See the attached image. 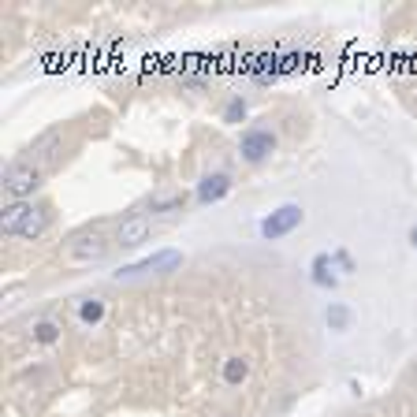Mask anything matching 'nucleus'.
Wrapping results in <instances>:
<instances>
[{"label": "nucleus", "instance_id": "f257e3e1", "mask_svg": "<svg viewBox=\"0 0 417 417\" xmlns=\"http://www.w3.org/2000/svg\"><path fill=\"white\" fill-rule=\"evenodd\" d=\"M49 223V205H34V201H8L4 205V235H12V239H38Z\"/></svg>", "mask_w": 417, "mask_h": 417}, {"label": "nucleus", "instance_id": "f03ea898", "mask_svg": "<svg viewBox=\"0 0 417 417\" xmlns=\"http://www.w3.org/2000/svg\"><path fill=\"white\" fill-rule=\"evenodd\" d=\"M41 183V168L30 164V160H12L4 168V194L8 201H30V194Z\"/></svg>", "mask_w": 417, "mask_h": 417}, {"label": "nucleus", "instance_id": "7ed1b4c3", "mask_svg": "<svg viewBox=\"0 0 417 417\" xmlns=\"http://www.w3.org/2000/svg\"><path fill=\"white\" fill-rule=\"evenodd\" d=\"M160 228V223L153 217H145V212H134V217H127L116 223L112 231V242L116 250H138V246H145L149 239H153V231Z\"/></svg>", "mask_w": 417, "mask_h": 417}, {"label": "nucleus", "instance_id": "20e7f679", "mask_svg": "<svg viewBox=\"0 0 417 417\" xmlns=\"http://www.w3.org/2000/svg\"><path fill=\"white\" fill-rule=\"evenodd\" d=\"M276 153V131L265 123H253L250 131H242L239 138V157L246 160V164H265Z\"/></svg>", "mask_w": 417, "mask_h": 417}, {"label": "nucleus", "instance_id": "39448f33", "mask_svg": "<svg viewBox=\"0 0 417 417\" xmlns=\"http://www.w3.org/2000/svg\"><path fill=\"white\" fill-rule=\"evenodd\" d=\"M112 246H116V242L109 239V235H101V231H82V235H74L71 246H68V261H71V265H93V261H104Z\"/></svg>", "mask_w": 417, "mask_h": 417}, {"label": "nucleus", "instance_id": "423d86ee", "mask_svg": "<svg viewBox=\"0 0 417 417\" xmlns=\"http://www.w3.org/2000/svg\"><path fill=\"white\" fill-rule=\"evenodd\" d=\"M298 223H302V209L298 205H283V209H276L272 217H265L261 220V235L265 239H283V235H291Z\"/></svg>", "mask_w": 417, "mask_h": 417}, {"label": "nucleus", "instance_id": "0eeeda50", "mask_svg": "<svg viewBox=\"0 0 417 417\" xmlns=\"http://www.w3.org/2000/svg\"><path fill=\"white\" fill-rule=\"evenodd\" d=\"M228 190H231L228 172H209V175H201V183H198V201L201 205H212V201H220Z\"/></svg>", "mask_w": 417, "mask_h": 417}, {"label": "nucleus", "instance_id": "6e6552de", "mask_svg": "<svg viewBox=\"0 0 417 417\" xmlns=\"http://www.w3.org/2000/svg\"><path fill=\"white\" fill-rule=\"evenodd\" d=\"M246 377H250V358H246V354H231V358H223V365H220V380L228 384V388H239V384H246Z\"/></svg>", "mask_w": 417, "mask_h": 417}, {"label": "nucleus", "instance_id": "1a4fd4ad", "mask_svg": "<svg viewBox=\"0 0 417 417\" xmlns=\"http://www.w3.org/2000/svg\"><path fill=\"white\" fill-rule=\"evenodd\" d=\"M60 336H63V328H60L52 317H41V320H34V324H30V339H34V343H41V347L60 343Z\"/></svg>", "mask_w": 417, "mask_h": 417}, {"label": "nucleus", "instance_id": "9d476101", "mask_svg": "<svg viewBox=\"0 0 417 417\" xmlns=\"http://www.w3.org/2000/svg\"><path fill=\"white\" fill-rule=\"evenodd\" d=\"M104 313H109V306H104V298H101V294L79 298V320H82V324H101Z\"/></svg>", "mask_w": 417, "mask_h": 417}, {"label": "nucleus", "instance_id": "9b49d317", "mask_svg": "<svg viewBox=\"0 0 417 417\" xmlns=\"http://www.w3.org/2000/svg\"><path fill=\"white\" fill-rule=\"evenodd\" d=\"M328 324H331V331H347L350 328V309L343 302H331L328 306Z\"/></svg>", "mask_w": 417, "mask_h": 417}, {"label": "nucleus", "instance_id": "f8f14e48", "mask_svg": "<svg viewBox=\"0 0 417 417\" xmlns=\"http://www.w3.org/2000/svg\"><path fill=\"white\" fill-rule=\"evenodd\" d=\"M239 116H246V104H242V97H231V104L223 109V120H228V123H235Z\"/></svg>", "mask_w": 417, "mask_h": 417}, {"label": "nucleus", "instance_id": "ddd939ff", "mask_svg": "<svg viewBox=\"0 0 417 417\" xmlns=\"http://www.w3.org/2000/svg\"><path fill=\"white\" fill-rule=\"evenodd\" d=\"M410 242H414V250H417V223L410 228Z\"/></svg>", "mask_w": 417, "mask_h": 417}, {"label": "nucleus", "instance_id": "4468645a", "mask_svg": "<svg viewBox=\"0 0 417 417\" xmlns=\"http://www.w3.org/2000/svg\"><path fill=\"white\" fill-rule=\"evenodd\" d=\"M410 380H414V384H417V365H414V369H410Z\"/></svg>", "mask_w": 417, "mask_h": 417}]
</instances>
